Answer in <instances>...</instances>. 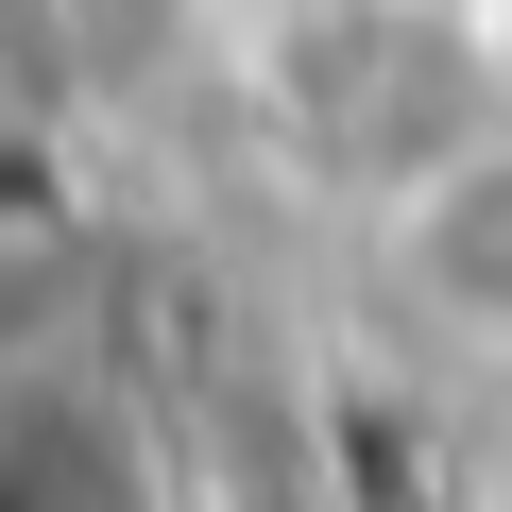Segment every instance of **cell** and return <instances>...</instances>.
<instances>
[{
    "instance_id": "1",
    "label": "cell",
    "mask_w": 512,
    "mask_h": 512,
    "mask_svg": "<svg viewBox=\"0 0 512 512\" xmlns=\"http://www.w3.org/2000/svg\"><path fill=\"white\" fill-rule=\"evenodd\" d=\"M376 256H393V291H410L427 342L512 359V120H478L427 171H393L376 188Z\"/></svg>"
}]
</instances>
